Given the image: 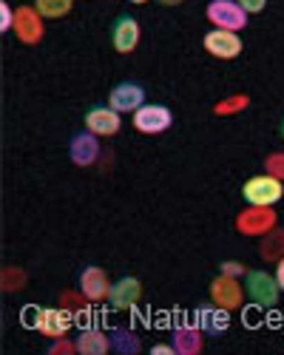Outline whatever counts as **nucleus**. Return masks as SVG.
Listing matches in <instances>:
<instances>
[{"mask_svg":"<svg viewBox=\"0 0 284 355\" xmlns=\"http://www.w3.org/2000/svg\"><path fill=\"white\" fill-rule=\"evenodd\" d=\"M242 196H245L247 205H265V208H273V205L281 202V196H284V182L276 180L273 173L250 176V180L242 185Z\"/></svg>","mask_w":284,"mask_h":355,"instance_id":"f257e3e1","label":"nucleus"},{"mask_svg":"<svg viewBox=\"0 0 284 355\" xmlns=\"http://www.w3.org/2000/svg\"><path fill=\"white\" fill-rule=\"evenodd\" d=\"M245 290L256 307H273L281 295V287L273 273L267 270H247L245 273Z\"/></svg>","mask_w":284,"mask_h":355,"instance_id":"f03ea898","label":"nucleus"},{"mask_svg":"<svg viewBox=\"0 0 284 355\" xmlns=\"http://www.w3.org/2000/svg\"><path fill=\"white\" fill-rule=\"evenodd\" d=\"M273 227H278V216L273 208H265V205H247V208L236 216V230L245 236H262L270 233Z\"/></svg>","mask_w":284,"mask_h":355,"instance_id":"7ed1b4c3","label":"nucleus"},{"mask_svg":"<svg viewBox=\"0 0 284 355\" xmlns=\"http://www.w3.org/2000/svg\"><path fill=\"white\" fill-rule=\"evenodd\" d=\"M205 15L213 23V28H231V32H242L247 26V17H250L239 6V0H211Z\"/></svg>","mask_w":284,"mask_h":355,"instance_id":"20e7f679","label":"nucleus"},{"mask_svg":"<svg viewBox=\"0 0 284 355\" xmlns=\"http://www.w3.org/2000/svg\"><path fill=\"white\" fill-rule=\"evenodd\" d=\"M170 125H174V114H170L168 105L145 103L134 111V128L139 134H165Z\"/></svg>","mask_w":284,"mask_h":355,"instance_id":"39448f33","label":"nucleus"},{"mask_svg":"<svg viewBox=\"0 0 284 355\" xmlns=\"http://www.w3.org/2000/svg\"><path fill=\"white\" fill-rule=\"evenodd\" d=\"M202 46L208 54L219 57V60H236L245 49L239 32H231V28H211V32L202 37Z\"/></svg>","mask_w":284,"mask_h":355,"instance_id":"423d86ee","label":"nucleus"},{"mask_svg":"<svg viewBox=\"0 0 284 355\" xmlns=\"http://www.w3.org/2000/svg\"><path fill=\"white\" fill-rule=\"evenodd\" d=\"M43 20H46V17L37 12V6H20V9L15 12V28H12V32L17 35L20 43L35 46V43H40L43 35H46Z\"/></svg>","mask_w":284,"mask_h":355,"instance_id":"0eeeda50","label":"nucleus"},{"mask_svg":"<svg viewBox=\"0 0 284 355\" xmlns=\"http://www.w3.org/2000/svg\"><path fill=\"white\" fill-rule=\"evenodd\" d=\"M211 302L224 307V310H239L245 304V287L239 284V279L219 273L211 282Z\"/></svg>","mask_w":284,"mask_h":355,"instance_id":"6e6552de","label":"nucleus"},{"mask_svg":"<svg viewBox=\"0 0 284 355\" xmlns=\"http://www.w3.org/2000/svg\"><path fill=\"white\" fill-rule=\"evenodd\" d=\"M108 105L117 108L120 114H134L136 108L145 105V88H142L139 83H131V80L117 83L108 94Z\"/></svg>","mask_w":284,"mask_h":355,"instance_id":"1a4fd4ad","label":"nucleus"},{"mask_svg":"<svg viewBox=\"0 0 284 355\" xmlns=\"http://www.w3.org/2000/svg\"><path fill=\"white\" fill-rule=\"evenodd\" d=\"M69 157H71V162L74 165H80V168H89V165H94L97 159H100V137L94 134V131H77L74 137H71V142H69Z\"/></svg>","mask_w":284,"mask_h":355,"instance_id":"9d476101","label":"nucleus"},{"mask_svg":"<svg viewBox=\"0 0 284 355\" xmlns=\"http://www.w3.org/2000/svg\"><path fill=\"white\" fill-rule=\"evenodd\" d=\"M85 128L94 131L97 137H114L123 128V116L111 105H94V108L85 111Z\"/></svg>","mask_w":284,"mask_h":355,"instance_id":"9b49d317","label":"nucleus"},{"mask_svg":"<svg viewBox=\"0 0 284 355\" xmlns=\"http://www.w3.org/2000/svg\"><path fill=\"white\" fill-rule=\"evenodd\" d=\"M139 37H142V28L136 23V17L131 15H120L111 26V43L120 54H131L136 46H139Z\"/></svg>","mask_w":284,"mask_h":355,"instance_id":"f8f14e48","label":"nucleus"},{"mask_svg":"<svg viewBox=\"0 0 284 355\" xmlns=\"http://www.w3.org/2000/svg\"><path fill=\"white\" fill-rule=\"evenodd\" d=\"M77 287H80V295L85 302H103V299H108V293H111L105 270L94 268V264H91V268H85V270H80Z\"/></svg>","mask_w":284,"mask_h":355,"instance_id":"ddd939ff","label":"nucleus"},{"mask_svg":"<svg viewBox=\"0 0 284 355\" xmlns=\"http://www.w3.org/2000/svg\"><path fill=\"white\" fill-rule=\"evenodd\" d=\"M142 299V282L134 279V276H123L111 284V293H108V304L114 310H131L136 302Z\"/></svg>","mask_w":284,"mask_h":355,"instance_id":"4468645a","label":"nucleus"},{"mask_svg":"<svg viewBox=\"0 0 284 355\" xmlns=\"http://www.w3.org/2000/svg\"><path fill=\"white\" fill-rule=\"evenodd\" d=\"M74 324L71 310H57V307H43L40 310V321H37V333H43L46 338H63Z\"/></svg>","mask_w":284,"mask_h":355,"instance_id":"2eb2a0df","label":"nucleus"},{"mask_svg":"<svg viewBox=\"0 0 284 355\" xmlns=\"http://www.w3.org/2000/svg\"><path fill=\"white\" fill-rule=\"evenodd\" d=\"M196 324L205 330V336H224L231 327V310H224L219 304H202L196 310Z\"/></svg>","mask_w":284,"mask_h":355,"instance_id":"dca6fc26","label":"nucleus"},{"mask_svg":"<svg viewBox=\"0 0 284 355\" xmlns=\"http://www.w3.org/2000/svg\"><path fill=\"white\" fill-rule=\"evenodd\" d=\"M174 347H177V355H199L205 347V330L199 324H177L174 327Z\"/></svg>","mask_w":284,"mask_h":355,"instance_id":"f3484780","label":"nucleus"},{"mask_svg":"<svg viewBox=\"0 0 284 355\" xmlns=\"http://www.w3.org/2000/svg\"><path fill=\"white\" fill-rule=\"evenodd\" d=\"M108 349H111V338L97 327H89L77 336V352L80 355H105Z\"/></svg>","mask_w":284,"mask_h":355,"instance_id":"a211bd4d","label":"nucleus"},{"mask_svg":"<svg viewBox=\"0 0 284 355\" xmlns=\"http://www.w3.org/2000/svg\"><path fill=\"white\" fill-rule=\"evenodd\" d=\"M259 256H262L265 261H278V259L284 256V230H281V227H273L270 233L262 236Z\"/></svg>","mask_w":284,"mask_h":355,"instance_id":"6ab92c4d","label":"nucleus"},{"mask_svg":"<svg viewBox=\"0 0 284 355\" xmlns=\"http://www.w3.org/2000/svg\"><path fill=\"white\" fill-rule=\"evenodd\" d=\"M111 349L120 352V355H136L142 349V341H139L136 333H131L125 327H117L111 333Z\"/></svg>","mask_w":284,"mask_h":355,"instance_id":"aec40b11","label":"nucleus"},{"mask_svg":"<svg viewBox=\"0 0 284 355\" xmlns=\"http://www.w3.org/2000/svg\"><path fill=\"white\" fill-rule=\"evenodd\" d=\"M35 6L46 20H57V17H66L71 12V0H37Z\"/></svg>","mask_w":284,"mask_h":355,"instance_id":"412c9836","label":"nucleus"},{"mask_svg":"<svg viewBox=\"0 0 284 355\" xmlns=\"http://www.w3.org/2000/svg\"><path fill=\"white\" fill-rule=\"evenodd\" d=\"M247 105H250V97H247V94H233V97H227V100L216 103V105H213V114H219V116L239 114V111H245Z\"/></svg>","mask_w":284,"mask_h":355,"instance_id":"4be33fe9","label":"nucleus"},{"mask_svg":"<svg viewBox=\"0 0 284 355\" xmlns=\"http://www.w3.org/2000/svg\"><path fill=\"white\" fill-rule=\"evenodd\" d=\"M265 168H267V173H273L276 180L284 182V151H273V154H267Z\"/></svg>","mask_w":284,"mask_h":355,"instance_id":"5701e85b","label":"nucleus"},{"mask_svg":"<svg viewBox=\"0 0 284 355\" xmlns=\"http://www.w3.org/2000/svg\"><path fill=\"white\" fill-rule=\"evenodd\" d=\"M15 12L17 9H12L6 0L0 3V32H12V28H15Z\"/></svg>","mask_w":284,"mask_h":355,"instance_id":"b1692460","label":"nucleus"},{"mask_svg":"<svg viewBox=\"0 0 284 355\" xmlns=\"http://www.w3.org/2000/svg\"><path fill=\"white\" fill-rule=\"evenodd\" d=\"M66 352H77V341H66V336L54 338V344L48 347V355H66Z\"/></svg>","mask_w":284,"mask_h":355,"instance_id":"393cba45","label":"nucleus"},{"mask_svg":"<svg viewBox=\"0 0 284 355\" xmlns=\"http://www.w3.org/2000/svg\"><path fill=\"white\" fill-rule=\"evenodd\" d=\"M40 310H43V307H35V304L23 307V324H26V327L37 330V321H40Z\"/></svg>","mask_w":284,"mask_h":355,"instance_id":"a878e982","label":"nucleus"},{"mask_svg":"<svg viewBox=\"0 0 284 355\" xmlns=\"http://www.w3.org/2000/svg\"><path fill=\"white\" fill-rule=\"evenodd\" d=\"M219 273L239 279V276H245L247 270H245V264H239V261H222V264H219Z\"/></svg>","mask_w":284,"mask_h":355,"instance_id":"bb28decb","label":"nucleus"},{"mask_svg":"<svg viewBox=\"0 0 284 355\" xmlns=\"http://www.w3.org/2000/svg\"><path fill=\"white\" fill-rule=\"evenodd\" d=\"M239 6H242L247 15H259V12H265L267 0H239Z\"/></svg>","mask_w":284,"mask_h":355,"instance_id":"cd10ccee","label":"nucleus"},{"mask_svg":"<svg viewBox=\"0 0 284 355\" xmlns=\"http://www.w3.org/2000/svg\"><path fill=\"white\" fill-rule=\"evenodd\" d=\"M151 352L154 355H177V347L174 344H154Z\"/></svg>","mask_w":284,"mask_h":355,"instance_id":"c85d7f7f","label":"nucleus"},{"mask_svg":"<svg viewBox=\"0 0 284 355\" xmlns=\"http://www.w3.org/2000/svg\"><path fill=\"white\" fill-rule=\"evenodd\" d=\"M273 276H276V282H278V287H281V293H284V256L276 261V273H273Z\"/></svg>","mask_w":284,"mask_h":355,"instance_id":"c756f323","label":"nucleus"},{"mask_svg":"<svg viewBox=\"0 0 284 355\" xmlns=\"http://www.w3.org/2000/svg\"><path fill=\"white\" fill-rule=\"evenodd\" d=\"M162 6H179V3H185V0H159Z\"/></svg>","mask_w":284,"mask_h":355,"instance_id":"7c9ffc66","label":"nucleus"},{"mask_svg":"<svg viewBox=\"0 0 284 355\" xmlns=\"http://www.w3.org/2000/svg\"><path fill=\"white\" fill-rule=\"evenodd\" d=\"M278 134H281V139H284V120H281V125H278Z\"/></svg>","mask_w":284,"mask_h":355,"instance_id":"2f4dec72","label":"nucleus"},{"mask_svg":"<svg viewBox=\"0 0 284 355\" xmlns=\"http://www.w3.org/2000/svg\"><path fill=\"white\" fill-rule=\"evenodd\" d=\"M131 3H148V0H131Z\"/></svg>","mask_w":284,"mask_h":355,"instance_id":"473e14b6","label":"nucleus"}]
</instances>
